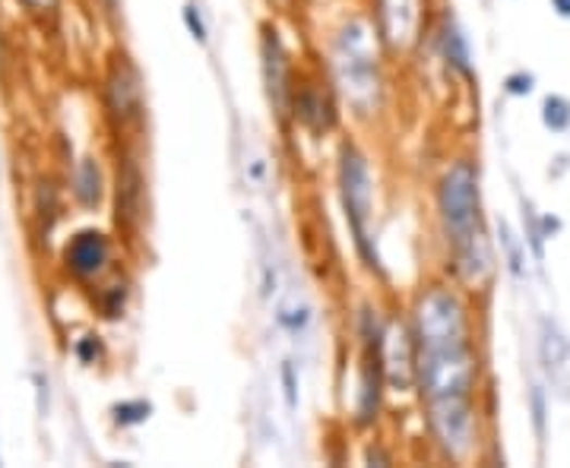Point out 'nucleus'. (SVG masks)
<instances>
[{"label":"nucleus","instance_id":"1","mask_svg":"<svg viewBox=\"0 0 570 468\" xmlns=\"http://www.w3.org/2000/svg\"><path fill=\"white\" fill-rule=\"evenodd\" d=\"M415 348H440V345H466L470 338V317L466 304L450 288H432L415 304Z\"/></svg>","mask_w":570,"mask_h":468},{"label":"nucleus","instance_id":"2","mask_svg":"<svg viewBox=\"0 0 570 468\" xmlns=\"http://www.w3.org/2000/svg\"><path fill=\"white\" fill-rule=\"evenodd\" d=\"M336 73H339V86L349 96L352 104L371 108L377 96V61L371 51L368 23L355 20L349 23L339 41H336Z\"/></svg>","mask_w":570,"mask_h":468},{"label":"nucleus","instance_id":"3","mask_svg":"<svg viewBox=\"0 0 570 468\" xmlns=\"http://www.w3.org/2000/svg\"><path fill=\"white\" fill-rule=\"evenodd\" d=\"M339 187H342V206H345V219L355 237L359 254L365 257V263L380 269L377 250H374V237H371V174L365 156L355 146L342 149L339 159Z\"/></svg>","mask_w":570,"mask_h":468},{"label":"nucleus","instance_id":"4","mask_svg":"<svg viewBox=\"0 0 570 468\" xmlns=\"http://www.w3.org/2000/svg\"><path fill=\"white\" fill-rule=\"evenodd\" d=\"M440 219H444V229L450 234V244L460 247L466 244L472 234L478 232V171L472 162H457L450 165V171L444 174L440 181Z\"/></svg>","mask_w":570,"mask_h":468},{"label":"nucleus","instance_id":"5","mask_svg":"<svg viewBox=\"0 0 570 468\" xmlns=\"http://www.w3.org/2000/svg\"><path fill=\"white\" fill-rule=\"evenodd\" d=\"M432 408V431L437 443L450 459H466L475 440V418H472V399H437L428 402Z\"/></svg>","mask_w":570,"mask_h":468},{"label":"nucleus","instance_id":"6","mask_svg":"<svg viewBox=\"0 0 570 468\" xmlns=\"http://www.w3.org/2000/svg\"><path fill=\"white\" fill-rule=\"evenodd\" d=\"M105 108L111 114V121H118L121 127L140 121L143 114V86H140V73L128 61V58H118L111 70H108V79H105Z\"/></svg>","mask_w":570,"mask_h":468},{"label":"nucleus","instance_id":"7","mask_svg":"<svg viewBox=\"0 0 570 468\" xmlns=\"http://www.w3.org/2000/svg\"><path fill=\"white\" fill-rule=\"evenodd\" d=\"M425 20V3L422 0H380L377 7V23L380 35L393 48H409Z\"/></svg>","mask_w":570,"mask_h":468},{"label":"nucleus","instance_id":"8","mask_svg":"<svg viewBox=\"0 0 570 468\" xmlns=\"http://www.w3.org/2000/svg\"><path fill=\"white\" fill-rule=\"evenodd\" d=\"M111 260V244L101 232H80L70 237L68 250H64V267L76 275V279H96L105 272Z\"/></svg>","mask_w":570,"mask_h":468},{"label":"nucleus","instance_id":"9","mask_svg":"<svg viewBox=\"0 0 570 468\" xmlns=\"http://www.w3.org/2000/svg\"><path fill=\"white\" fill-rule=\"evenodd\" d=\"M260 51H264V76H267V93L272 104L279 108V114H286L289 108V96H292V86H289V58H286V48L279 41L276 29H264V41H260Z\"/></svg>","mask_w":570,"mask_h":468},{"label":"nucleus","instance_id":"10","mask_svg":"<svg viewBox=\"0 0 570 468\" xmlns=\"http://www.w3.org/2000/svg\"><path fill=\"white\" fill-rule=\"evenodd\" d=\"M143 215V174L131 156L118 165V222L124 229H136Z\"/></svg>","mask_w":570,"mask_h":468},{"label":"nucleus","instance_id":"11","mask_svg":"<svg viewBox=\"0 0 570 468\" xmlns=\"http://www.w3.org/2000/svg\"><path fill=\"white\" fill-rule=\"evenodd\" d=\"M453 254H457V269H460V275H463L470 285H485V282L492 279V272H495V257H492L488 237H485L482 229L472 234L466 244L453 247Z\"/></svg>","mask_w":570,"mask_h":468},{"label":"nucleus","instance_id":"12","mask_svg":"<svg viewBox=\"0 0 570 468\" xmlns=\"http://www.w3.org/2000/svg\"><path fill=\"white\" fill-rule=\"evenodd\" d=\"M295 101V118L302 121L304 127H311L314 134H324V131H330L336 121L333 114V104L324 99V93L320 89H314V86H304L302 93H295L292 96Z\"/></svg>","mask_w":570,"mask_h":468},{"label":"nucleus","instance_id":"13","mask_svg":"<svg viewBox=\"0 0 570 468\" xmlns=\"http://www.w3.org/2000/svg\"><path fill=\"white\" fill-rule=\"evenodd\" d=\"M440 54L444 61L453 70H460L463 76H472V64H470V45H466V35L460 33L457 23H444L440 29Z\"/></svg>","mask_w":570,"mask_h":468},{"label":"nucleus","instance_id":"14","mask_svg":"<svg viewBox=\"0 0 570 468\" xmlns=\"http://www.w3.org/2000/svg\"><path fill=\"white\" fill-rule=\"evenodd\" d=\"M73 194L86 209H96L101 202V171L96 159H83L73 174Z\"/></svg>","mask_w":570,"mask_h":468},{"label":"nucleus","instance_id":"15","mask_svg":"<svg viewBox=\"0 0 570 468\" xmlns=\"http://www.w3.org/2000/svg\"><path fill=\"white\" fill-rule=\"evenodd\" d=\"M276 320H279V327H282L286 333L302 335L304 330H307V323H311V307L304 301H299V298H289L286 304H279Z\"/></svg>","mask_w":570,"mask_h":468},{"label":"nucleus","instance_id":"16","mask_svg":"<svg viewBox=\"0 0 570 468\" xmlns=\"http://www.w3.org/2000/svg\"><path fill=\"white\" fill-rule=\"evenodd\" d=\"M542 124L551 131V134H565L570 127V101L565 96H548L542 101Z\"/></svg>","mask_w":570,"mask_h":468},{"label":"nucleus","instance_id":"17","mask_svg":"<svg viewBox=\"0 0 570 468\" xmlns=\"http://www.w3.org/2000/svg\"><path fill=\"white\" fill-rule=\"evenodd\" d=\"M111 411H114V421H118L121 428H134V424H143V421L153 415V405L143 399H128L118 402Z\"/></svg>","mask_w":570,"mask_h":468},{"label":"nucleus","instance_id":"18","mask_svg":"<svg viewBox=\"0 0 570 468\" xmlns=\"http://www.w3.org/2000/svg\"><path fill=\"white\" fill-rule=\"evenodd\" d=\"M498 232H501V247L504 254H507V269L517 275V279H523V250H520V241H517V234L510 232V225L507 222H498Z\"/></svg>","mask_w":570,"mask_h":468},{"label":"nucleus","instance_id":"19","mask_svg":"<svg viewBox=\"0 0 570 468\" xmlns=\"http://www.w3.org/2000/svg\"><path fill=\"white\" fill-rule=\"evenodd\" d=\"M124 304H128V285H108L105 288V295H101V310H105V317H121V310H124Z\"/></svg>","mask_w":570,"mask_h":468},{"label":"nucleus","instance_id":"20","mask_svg":"<svg viewBox=\"0 0 570 468\" xmlns=\"http://www.w3.org/2000/svg\"><path fill=\"white\" fill-rule=\"evenodd\" d=\"M533 86H536V76L533 73H526V70H517V73H510L507 79H504V93L507 96H530L533 93Z\"/></svg>","mask_w":570,"mask_h":468},{"label":"nucleus","instance_id":"21","mask_svg":"<svg viewBox=\"0 0 570 468\" xmlns=\"http://www.w3.org/2000/svg\"><path fill=\"white\" fill-rule=\"evenodd\" d=\"M279 373H282V393H286L289 411H299V373L292 368V361H286Z\"/></svg>","mask_w":570,"mask_h":468},{"label":"nucleus","instance_id":"22","mask_svg":"<svg viewBox=\"0 0 570 468\" xmlns=\"http://www.w3.org/2000/svg\"><path fill=\"white\" fill-rule=\"evenodd\" d=\"M184 26H187V33H191L194 41L206 45V23H203L201 10H197L194 3H187V7H184Z\"/></svg>","mask_w":570,"mask_h":468},{"label":"nucleus","instance_id":"23","mask_svg":"<svg viewBox=\"0 0 570 468\" xmlns=\"http://www.w3.org/2000/svg\"><path fill=\"white\" fill-rule=\"evenodd\" d=\"M76 355H80L83 365H96V361L101 358L99 335H83V338L76 342Z\"/></svg>","mask_w":570,"mask_h":468},{"label":"nucleus","instance_id":"24","mask_svg":"<svg viewBox=\"0 0 570 468\" xmlns=\"http://www.w3.org/2000/svg\"><path fill=\"white\" fill-rule=\"evenodd\" d=\"M533 424H536L538 443H545V396L538 386H533Z\"/></svg>","mask_w":570,"mask_h":468},{"label":"nucleus","instance_id":"25","mask_svg":"<svg viewBox=\"0 0 570 468\" xmlns=\"http://www.w3.org/2000/svg\"><path fill=\"white\" fill-rule=\"evenodd\" d=\"M26 10H33V13H48V10H54L58 7V0H20Z\"/></svg>","mask_w":570,"mask_h":468},{"label":"nucleus","instance_id":"26","mask_svg":"<svg viewBox=\"0 0 570 468\" xmlns=\"http://www.w3.org/2000/svg\"><path fill=\"white\" fill-rule=\"evenodd\" d=\"M551 7H555V13H558V16L570 20V0H551Z\"/></svg>","mask_w":570,"mask_h":468}]
</instances>
